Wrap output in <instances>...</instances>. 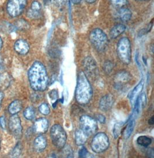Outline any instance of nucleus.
I'll return each instance as SVG.
<instances>
[{
  "instance_id": "37",
  "label": "nucleus",
  "mask_w": 154,
  "mask_h": 158,
  "mask_svg": "<svg viewBox=\"0 0 154 158\" xmlns=\"http://www.w3.org/2000/svg\"><path fill=\"white\" fill-rule=\"evenodd\" d=\"M50 96L51 98H53V99H57L58 98V94L57 92H54V90L50 92Z\"/></svg>"
},
{
  "instance_id": "45",
  "label": "nucleus",
  "mask_w": 154,
  "mask_h": 158,
  "mask_svg": "<svg viewBox=\"0 0 154 158\" xmlns=\"http://www.w3.org/2000/svg\"><path fill=\"white\" fill-rule=\"evenodd\" d=\"M137 1H147V0H137Z\"/></svg>"
},
{
  "instance_id": "10",
  "label": "nucleus",
  "mask_w": 154,
  "mask_h": 158,
  "mask_svg": "<svg viewBox=\"0 0 154 158\" xmlns=\"http://www.w3.org/2000/svg\"><path fill=\"white\" fill-rule=\"evenodd\" d=\"M49 128L48 121L45 118H40L35 121L33 129L36 133L43 134L46 133Z\"/></svg>"
},
{
  "instance_id": "4",
  "label": "nucleus",
  "mask_w": 154,
  "mask_h": 158,
  "mask_svg": "<svg viewBox=\"0 0 154 158\" xmlns=\"http://www.w3.org/2000/svg\"><path fill=\"white\" fill-rule=\"evenodd\" d=\"M117 54L122 62L129 64L132 59L130 42L126 37L121 38L117 44Z\"/></svg>"
},
{
  "instance_id": "41",
  "label": "nucleus",
  "mask_w": 154,
  "mask_h": 158,
  "mask_svg": "<svg viewBox=\"0 0 154 158\" xmlns=\"http://www.w3.org/2000/svg\"><path fill=\"white\" fill-rule=\"evenodd\" d=\"M81 0H71V1L72 2V3L73 4L77 5L79 4L80 2H81Z\"/></svg>"
},
{
  "instance_id": "38",
  "label": "nucleus",
  "mask_w": 154,
  "mask_h": 158,
  "mask_svg": "<svg viewBox=\"0 0 154 158\" xmlns=\"http://www.w3.org/2000/svg\"><path fill=\"white\" fill-rule=\"evenodd\" d=\"M148 157L151 158H154V150L152 148H151L148 151Z\"/></svg>"
},
{
  "instance_id": "43",
  "label": "nucleus",
  "mask_w": 154,
  "mask_h": 158,
  "mask_svg": "<svg viewBox=\"0 0 154 158\" xmlns=\"http://www.w3.org/2000/svg\"><path fill=\"white\" fill-rule=\"evenodd\" d=\"M2 47V40L1 38L0 37V50L1 49Z\"/></svg>"
},
{
  "instance_id": "14",
  "label": "nucleus",
  "mask_w": 154,
  "mask_h": 158,
  "mask_svg": "<svg viewBox=\"0 0 154 158\" xmlns=\"http://www.w3.org/2000/svg\"><path fill=\"white\" fill-rule=\"evenodd\" d=\"M83 65L88 73L91 74H96L97 65L95 60L91 57H87L84 60Z\"/></svg>"
},
{
  "instance_id": "26",
  "label": "nucleus",
  "mask_w": 154,
  "mask_h": 158,
  "mask_svg": "<svg viewBox=\"0 0 154 158\" xmlns=\"http://www.w3.org/2000/svg\"><path fill=\"white\" fill-rule=\"evenodd\" d=\"M122 125H123V123L119 122V123H116L114 126L113 135H114V136L115 137V139H117L120 135Z\"/></svg>"
},
{
  "instance_id": "30",
  "label": "nucleus",
  "mask_w": 154,
  "mask_h": 158,
  "mask_svg": "<svg viewBox=\"0 0 154 158\" xmlns=\"http://www.w3.org/2000/svg\"><path fill=\"white\" fill-rule=\"evenodd\" d=\"M110 1L112 4L118 7H122L127 3V0H110Z\"/></svg>"
},
{
  "instance_id": "7",
  "label": "nucleus",
  "mask_w": 154,
  "mask_h": 158,
  "mask_svg": "<svg viewBox=\"0 0 154 158\" xmlns=\"http://www.w3.org/2000/svg\"><path fill=\"white\" fill-rule=\"evenodd\" d=\"M80 127L88 136H90L97 131L98 124L96 120L91 117L84 115L80 119Z\"/></svg>"
},
{
  "instance_id": "8",
  "label": "nucleus",
  "mask_w": 154,
  "mask_h": 158,
  "mask_svg": "<svg viewBox=\"0 0 154 158\" xmlns=\"http://www.w3.org/2000/svg\"><path fill=\"white\" fill-rule=\"evenodd\" d=\"M27 0H9L7 4V11L9 15L13 17L21 15L25 8Z\"/></svg>"
},
{
  "instance_id": "1",
  "label": "nucleus",
  "mask_w": 154,
  "mask_h": 158,
  "mask_svg": "<svg viewBox=\"0 0 154 158\" xmlns=\"http://www.w3.org/2000/svg\"><path fill=\"white\" fill-rule=\"evenodd\" d=\"M29 79L30 86L35 91L45 90L49 84V77L46 67L40 62H35L29 71Z\"/></svg>"
},
{
  "instance_id": "39",
  "label": "nucleus",
  "mask_w": 154,
  "mask_h": 158,
  "mask_svg": "<svg viewBox=\"0 0 154 158\" xmlns=\"http://www.w3.org/2000/svg\"><path fill=\"white\" fill-rule=\"evenodd\" d=\"M4 97V94L2 92H0V108H1V103H2V101L3 100Z\"/></svg>"
},
{
  "instance_id": "17",
  "label": "nucleus",
  "mask_w": 154,
  "mask_h": 158,
  "mask_svg": "<svg viewBox=\"0 0 154 158\" xmlns=\"http://www.w3.org/2000/svg\"><path fill=\"white\" fill-rule=\"evenodd\" d=\"M34 148L37 152H41L46 148L47 146V140L46 137L43 135L38 136L33 142Z\"/></svg>"
},
{
  "instance_id": "40",
  "label": "nucleus",
  "mask_w": 154,
  "mask_h": 158,
  "mask_svg": "<svg viewBox=\"0 0 154 158\" xmlns=\"http://www.w3.org/2000/svg\"><path fill=\"white\" fill-rule=\"evenodd\" d=\"M154 123V116L152 117L148 121V124L150 125H153Z\"/></svg>"
},
{
  "instance_id": "42",
  "label": "nucleus",
  "mask_w": 154,
  "mask_h": 158,
  "mask_svg": "<svg viewBox=\"0 0 154 158\" xmlns=\"http://www.w3.org/2000/svg\"><path fill=\"white\" fill-rule=\"evenodd\" d=\"M84 1L86 2H87L88 4H93L96 1V0H84Z\"/></svg>"
},
{
  "instance_id": "5",
  "label": "nucleus",
  "mask_w": 154,
  "mask_h": 158,
  "mask_svg": "<svg viewBox=\"0 0 154 158\" xmlns=\"http://www.w3.org/2000/svg\"><path fill=\"white\" fill-rule=\"evenodd\" d=\"M50 137L53 144L59 148H64L67 142V133L63 127L55 124L50 129Z\"/></svg>"
},
{
  "instance_id": "23",
  "label": "nucleus",
  "mask_w": 154,
  "mask_h": 158,
  "mask_svg": "<svg viewBox=\"0 0 154 158\" xmlns=\"http://www.w3.org/2000/svg\"><path fill=\"white\" fill-rule=\"evenodd\" d=\"M134 126H135V119L131 118L129 121V123L127 125V127H126L124 132V137L125 139H127L130 137V136L133 132Z\"/></svg>"
},
{
  "instance_id": "34",
  "label": "nucleus",
  "mask_w": 154,
  "mask_h": 158,
  "mask_svg": "<svg viewBox=\"0 0 154 158\" xmlns=\"http://www.w3.org/2000/svg\"><path fill=\"white\" fill-rule=\"evenodd\" d=\"M96 119L99 122H100V123H102V124H104V123H105V122H106V118H105V117L103 115L100 114L96 115Z\"/></svg>"
},
{
  "instance_id": "33",
  "label": "nucleus",
  "mask_w": 154,
  "mask_h": 158,
  "mask_svg": "<svg viewBox=\"0 0 154 158\" xmlns=\"http://www.w3.org/2000/svg\"><path fill=\"white\" fill-rule=\"evenodd\" d=\"M88 154V151L85 147H82L79 152V158H86Z\"/></svg>"
},
{
  "instance_id": "11",
  "label": "nucleus",
  "mask_w": 154,
  "mask_h": 158,
  "mask_svg": "<svg viewBox=\"0 0 154 158\" xmlns=\"http://www.w3.org/2000/svg\"><path fill=\"white\" fill-rule=\"evenodd\" d=\"M114 99L112 95L107 94L103 96L99 102V108L103 111H108L112 108Z\"/></svg>"
},
{
  "instance_id": "21",
  "label": "nucleus",
  "mask_w": 154,
  "mask_h": 158,
  "mask_svg": "<svg viewBox=\"0 0 154 158\" xmlns=\"http://www.w3.org/2000/svg\"><path fill=\"white\" fill-rule=\"evenodd\" d=\"M119 16L121 20L123 21H129L132 17V12L128 8H122L119 10Z\"/></svg>"
},
{
  "instance_id": "20",
  "label": "nucleus",
  "mask_w": 154,
  "mask_h": 158,
  "mask_svg": "<svg viewBox=\"0 0 154 158\" xmlns=\"http://www.w3.org/2000/svg\"><path fill=\"white\" fill-rule=\"evenodd\" d=\"M22 109V103L19 100L13 101L9 106V112L11 114H15L19 112Z\"/></svg>"
},
{
  "instance_id": "18",
  "label": "nucleus",
  "mask_w": 154,
  "mask_h": 158,
  "mask_svg": "<svg viewBox=\"0 0 154 158\" xmlns=\"http://www.w3.org/2000/svg\"><path fill=\"white\" fill-rule=\"evenodd\" d=\"M88 137L81 129H77L75 132V143L77 146H83L87 141Z\"/></svg>"
},
{
  "instance_id": "3",
  "label": "nucleus",
  "mask_w": 154,
  "mask_h": 158,
  "mask_svg": "<svg viewBox=\"0 0 154 158\" xmlns=\"http://www.w3.org/2000/svg\"><path fill=\"white\" fill-rule=\"evenodd\" d=\"M90 40L96 50L103 52L108 45V38L106 34L100 28L93 29L90 35Z\"/></svg>"
},
{
  "instance_id": "25",
  "label": "nucleus",
  "mask_w": 154,
  "mask_h": 158,
  "mask_svg": "<svg viewBox=\"0 0 154 158\" xmlns=\"http://www.w3.org/2000/svg\"><path fill=\"white\" fill-rule=\"evenodd\" d=\"M35 109L32 106H29L27 108L23 113L24 117L29 120H33L35 117Z\"/></svg>"
},
{
  "instance_id": "35",
  "label": "nucleus",
  "mask_w": 154,
  "mask_h": 158,
  "mask_svg": "<svg viewBox=\"0 0 154 158\" xmlns=\"http://www.w3.org/2000/svg\"><path fill=\"white\" fill-rule=\"evenodd\" d=\"M64 153L67 158L73 157V152L70 148H67L64 150Z\"/></svg>"
},
{
  "instance_id": "22",
  "label": "nucleus",
  "mask_w": 154,
  "mask_h": 158,
  "mask_svg": "<svg viewBox=\"0 0 154 158\" xmlns=\"http://www.w3.org/2000/svg\"><path fill=\"white\" fill-rule=\"evenodd\" d=\"M115 78L116 80H117V82L124 83L128 82L131 79V76L127 71H122L118 73Z\"/></svg>"
},
{
  "instance_id": "12",
  "label": "nucleus",
  "mask_w": 154,
  "mask_h": 158,
  "mask_svg": "<svg viewBox=\"0 0 154 158\" xmlns=\"http://www.w3.org/2000/svg\"><path fill=\"white\" fill-rule=\"evenodd\" d=\"M41 5L38 1H33L27 12L28 16L31 19L39 18L41 15Z\"/></svg>"
},
{
  "instance_id": "6",
  "label": "nucleus",
  "mask_w": 154,
  "mask_h": 158,
  "mask_svg": "<svg viewBox=\"0 0 154 158\" xmlns=\"http://www.w3.org/2000/svg\"><path fill=\"white\" fill-rule=\"evenodd\" d=\"M109 139L106 134L103 132L97 133L92 140L91 149L95 153H102L108 150L109 147Z\"/></svg>"
},
{
  "instance_id": "9",
  "label": "nucleus",
  "mask_w": 154,
  "mask_h": 158,
  "mask_svg": "<svg viewBox=\"0 0 154 158\" xmlns=\"http://www.w3.org/2000/svg\"><path fill=\"white\" fill-rule=\"evenodd\" d=\"M9 129L11 133L16 139H20L22 136V126L21 120L19 116L13 114L9 121Z\"/></svg>"
},
{
  "instance_id": "28",
  "label": "nucleus",
  "mask_w": 154,
  "mask_h": 158,
  "mask_svg": "<svg viewBox=\"0 0 154 158\" xmlns=\"http://www.w3.org/2000/svg\"><path fill=\"white\" fill-rule=\"evenodd\" d=\"M21 152V146L20 143H18L15 147L12 152L13 157H18Z\"/></svg>"
},
{
  "instance_id": "24",
  "label": "nucleus",
  "mask_w": 154,
  "mask_h": 158,
  "mask_svg": "<svg viewBox=\"0 0 154 158\" xmlns=\"http://www.w3.org/2000/svg\"><path fill=\"white\" fill-rule=\"evenodd\" d=\"M137 143L139 145L147 147L150 146L152 143V140L150 137L146 136H142L138 138Z\"/></svg>"
},
{
  "instance_id": "27",
  "label": "nucleus",
  "mask_w": 154,
  "mask_h": 158,
  "mask_svg": "<svg viewBox=\"0 0 154 158\" xmlns=\"http://www.w3.org/2000/svg\"><path fill=\"white\" fill-rule=\"evenodd\" d=\"M39 110L43 115H48L50 112V108L46 103H43L39 106Z\"/></svg>"
},
{
  "instance_id": "15",
  "label": "nucleus",
  "mask_w": 154,
  "mask_h": 158,
  "mask_svg": "<svg viewBox=\"0 0 154 158\" xmlns=\"http://www.w3.org/2000/svg\"><path fill=\"white\" fill-rule=\"evenodd\" d=\"M143 86H144V81H143V79H142V81L139 82V83L136 87L133 89V90L130 93L129 98H130V104L133 106L138 100L139 96H140V94L142 92V90L143 89Z\"/></svg>"
},
{
  "instance_id": "19",
  "label": "nucleus",
  "mask_w": 154,
  "mask_h": 158,
  "mask_svg": "<svg viewBox=\"0 0 154 158\" xmlns=\"http://www.w3.org/2000/svg\"><path fill=\"white\" fill-rule=\"evenodd\" d=\"M126 30V27L124 24H119L113 27L110 32V36L112 39H116Z\"/></svg>"
},
{
  "instance_id": "36",
  "label": "nucleus",
  "mask_w": 154,
  "mask_h": 158,
  "mask_svg": "<svg viewBox=\"0 0 154 158\" xmlns=\"http://www.w3.org/2000/svg\"><path fill=\"white\" fill-rule=\"evenodd\" d=\"M0 125L2 129H5L6 128V123H5V118L4 116L0 117Z\"/></svg>"
},
{
  "instance_id": "13",
  "label": "nucleus",
  "mask_w": 154,
  "mask_h": 158,
  "mask_svg": "<svg viewBox=\"0 0 154 158\" xmlns=\"http://www.w3.org/2000/svg\"><path fill=\"white\" fill-rule=\"evenodd\" d=\"M15 50L19 54L24 55L29 51V43L24 40H19L16 41L14 46Z\"/></svg>"
},
{
  "instance_id": "31",
  "label": "nucleus",
  "mask_w": 154,
  "mask_h": 158,
  "mask_svg": "<svg viewBox=\"0 0 154 158\" xmlns=\"http://www.w3.org/2000/svg\"><path fill=\"white\" fill-rule=\"evenodd\" d=\"M17 28L20 29H24L28 28L29 26L27 24V23L24 20H19L17 22Z\"/></svg>"
},
{
  "instance_id": "44",
  "label": "nucleus",
  "mask_w": 154,
  "mask_h": 158,
  "mask_svg": "<svg viewBox=\"0 0 154 158\" xmlns=\"http://www.w3.org/2000/svg\"><path fill=\"white\" fill-rule=\"evenodd\" d=\"M50 1H51V0H44V2H45V4H49Z\"/></svg>"
},
{
  "instance_id": "32",
  "label": "nucleus",
  "mask_w": 154,
  "mask_h": 158,
  "mask_svg": "<svg viewBox=\"0 0 154 158\" xmlns=\"http://www.w3.org/2000/svg\"><path fill=\"white\" fill-rule=\"evenodd\" d=\"M112 63L110 61H108L104 63V70L105 71L108 73H109L110 72H111L112 70V69L113 68Z\"/></svg>"
},
{
  "instance_id": "2",
  "label": "nucleus",
  "mask_w": 154,
  "mask_h": 158,
  "mask_svg": "<svg viewBox=\"0 0 154 158\" xmlns=\"http://www.w3.org/2000/svg\"><path fill=\"white\" fill-rule=\"evenodd\" d=\"M93 95L91 85L86 74L80 71L77 77L75 98L80 105H86L90 102Z\"/></svg>"
},
{
  "instance_id": "16",
  "label": "nucleus",
  "mask_w": 154,
  "mask_h": 158,
  "mask_svg": "<svg viewBox=\"0 0 154 158\" xmlns=\"http://www.w3.org/2000/svg\"><path fill=\"white\" fill-rule=\"evenodd\" d=\"M11 77L7 71L0 69V89H5L9 86L11 82Z\"/></svg>"
},
{
  "instance_id": "29",
  "label": "nucleus",
  "mask_w": 154,
  "mask_h": 158,
  "mask_svg": "<svg viewBox=\"0 0 154 158\" xmlns=\"http://www.w3.org/2000/svg\"><path fill=\"white\" fill-rule=\"evenodd\" d=\"M152 21L151 23H150V24L147 26V27H146L144 29H142L139 32V36H142L143 35H146V33H148L151 31V29H152L153 23Z\"/></svg>"
}]
</instances>
